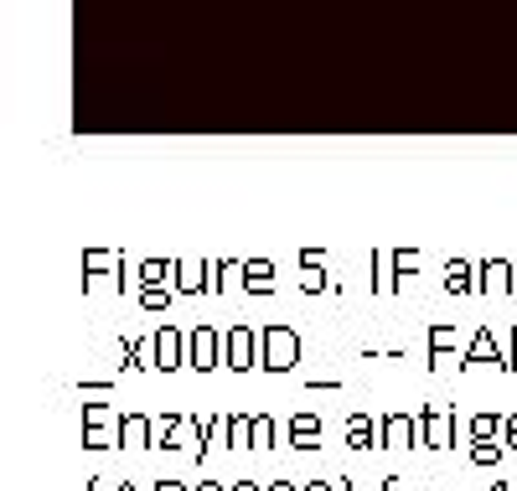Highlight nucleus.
<instances>
[{
  "label": "nucleus",
  "mask_w": 517,
  "mask_h": 491,
  "mask_svg": "<svg viewBox=\"0 0 517 491\" xmlns=\"http://www.w3.org/2000/svg\"><path fill=\"white\" fill-rule=\"evenodd\" d=\"M119 414L109 409V404H99V398H88V404H83V429H94V424H114Z\"/></svg>",
  "instance_id": "c85d7f7f"
},
{
  "label": "nucleus",
  "mask_w": 517,
  "mask_h": 491,
  "mask_svg": "<svg viewBox=\"0 0 517 491\" xmlns=\"http://www.w3.org/2000/svg\"><path fill=\"white\" fill-rule=\"evenodd\" d=\"M419 445V419L414 414H383L378 419V450H414Z\"/></svg>",
  "instance_id": "0eeeda50"
},
{
  "label": "nucleus",
  "mask_w": 517,
  "mask_h": 491,
  "mask_svg": "<svg viewBox=\"0 0 517 491\" xmlns=\"http://www.w3.org/2000/svg\"><path fill=\"white\" fill-rule=\"evenodd\" d=\"M223 440H228V450H249L254 445V414H228Z\"/></svg>",
  "instance_id": "aec40b11"
},
{
  "label": "nucleus",
  "mask_w": 517,
  "mask_h": 491,
  "mask_svg": "<svg viewBox=\"0 0 517 491\" xmlns=\"http://www.w3.org/2000/svg\"><path fill=\"white\" fill-rule=\"evenodd\" d=\"M83 450H119V435H104V424L83 429Z\"/></svg>",
  "instance_id": "c756f323"
},
{
  "label": "nucleus",
  "mask_w": 517,
  "mask_h": 491,
  "mask_svg": "<svg viewBox=\"0 0 517 491\" xmlns=\"http://www.w3.org/2000/svg\"><path fill=\"white\" fill-rule=\"evenodd\" d=\"M119 347H125V373H145V367H156V347H150V342L119 336Z\"/></svg>",
  "instance_id": "6ab92c4d"
},
{
  "label": "nucleus",
  "mask_w": 517,
  "mask_h": 491,
  "mask_svg": "<svg viewBox=\"0 0 517 491\" xmlns=\"http://www.w3.org/2000/svg\"><path fill=\"white\" fill-rule=\"evenodd\" d=\"M187 367H192V373H218V367H223V336L212 331V326H192V336H187Z\"/></svg>",
  "instance_id": "7ed1b4c3"
},
{
  "label": "nucleus",
  "mask_w": 517,
  "mask_h": 491,
  "mask_svg": "<svg viewBox=\"0 0 517 491\" xmlns=\"http://www.w3.org/2000/svg\"><path fill=\"white\" fill-rule=\"evenodd\" d=\"M368 264H373V269H368V290H373V295H388V290H393V285H388V254L373 249Z\"/></svg>",
  "instance_id": "393cba45"
},
{
  "label": "nucleus",
  "mask_w": 517,
  "mask_h": 491,
  "mask_svg": "<svg viewBox=\"0 0 517 491\" xmlns=\"http://www.w3.org/2000/svg\"><path fill=\"white\" fill-rule=\"evenodd\" d=\"M285 440H290L295 450H316V445H321V419H316V414H295V419L285 424Z\"/></svg>",
  "instance_id": "f3484780"
},
{
  "label": "nucleus",
  "mask_w": 517,
  "mask_h": 491,
  "mask_svg": "<svg viewBox=\"0 0 517 491\" xmlns=\"http://www.w3.org/2000/svg\"><path fill=\"white\" fill-rule=\"evenodd\" d=\"M507 373H517V326H512V347H507Z\"/></svg>",
  "instance_id": "2f4dec72"
},
{
  "label": "nucleus",
  "mask_w": 517,
  "mask_h": 491,
  "mask_svg": "<svg viewBox=\"0 0 517 491\" xmlns=\"http://www.w3.org/2000/svg\"><path fill=\"white\" fill-rule=\"evenodd\" d=\"M414 419H419V445H424V450H450V445H455V409L424 404Z\"/></svg>",
  "instance_id": "f03ea898"
},
{
  "label": "nucleus",
  "mask_w": 517,
  "mask_h": 491,
  "mask_svg": "<svg viewBox=\"0 0 517 491\" xmlns=\"http://www.w3.org/2000/svg\"><path fill=\"white\" fill-rule=\"evenodd\" d=\"M466 435H471V440H502V414H476V419L466 424Z\"/></svg>",
  "instance_id": "a878e982"
},
{
  "label": "nucleus",
  "mask_w": 517,
  "mask_h": 491,
  "mask_svg": "<svg viewBox=\"0 0 517 491\" xmlns=\"http://www.w3.org/2000/svg\"><path fill=\"white\" fill-rule=\"evenodd\" d=\"M300 362V331L295 326H264L259 331V367L264 373H295Z\"/></svg>",
  "instance_id": "f257e3e1"
},
{
  "label": "nucleus",
  "mask_w": 517,
  "mask_h": 491,
  "mask_svg": "<svg viewBox=\"0 0 517 491\" xmlns=\"http://www.w3.org/2000/svg\"><path fill=\"white\" fill-rule=\"evenodd\" d=\"M114 491H135V481H119V486H114Z\"/></svg>",
  "instance_id": "58836bf2"
},
{
  "label": "nucleus",
  "mask_w": 517,
  "mask_h": 491,
  "mask_svg": "<svg viewBox=\"0 0 517 491\" xmlns=\"http://www.w3.org/2000/svg\"><path fill=\"white\" fill-rule=\"evenodd\" d=\"M342 440H347V450H378V419H368V414H347Z\"/></svg>",
  "instance_id": "2eb2a0df"
},
{
  "label": "nucleus",
  "mask_w": 517,
  "mask_h": 491,
  "mask_svg": "<svg viewBox=\"0 0 517 491\" xmlns=\"http://www.w3.org/2000/svg\"><path fill=\"white\" fill-rule=\"evenodd\" d=\"M502 450H507V440H471V460H476V466H486V471L502 460Z\"/></svg>",
  "instance_id": "cd10ccee"
},
{
  "label": "nucleus",
  "mask_w": 517,
  "mask_h": 491,
  "mask_svg": "<svg viewBox=\"0 0 517 491\" xmlns=\"http://www.w3.org/2000/svg\"><path fill=\"white\" fill-rule=\"evenodd\" d=\"M223 357H228V373H254V367H259V331H249V326H228Z\"/></svg>",
  "instance_id": "20e7f679"
},
{
  "label": "nucleus",
  "mask_w": 517,
  "mask_h": 491,
  "mask_svg": "<svg viewBox=\"0 0 517 491\" xmlns=\"http://www.w3.org/2000/svg\"><path fill=\"white\" fill-rule=\"evenodd\" d=\"M445 295H455V300L476 295V264L471 259H445Z\"/></svg>",
  "instance_id": "4468645a"
},
{
  "label": "nucleus",
  "mask_w": 517,
  "mask_h": 491,
  "mask_svg": "<svg viewBox=\"0 0 517 491\" xmlns=\"http://www.w3.org/2000/svg\"><path fill=\"white\" fill-rule=\"evenodd\" d=\"M156 429H161V435H156V450H181V445H187V435L197 429V414H187V419H181V414H161Z\"/></svg>",
  "instance_id": "f8f14e48"
},
{
  "label": "nucleus",
  "mask_w": 517,
  "mask_h": 491,
  "mask_svg": "<svg viewBox=\"0 0 517 491\" xmlns=\"http://www.w3.org/2000/svg\"><path fill=\"white\" fill-rule=\"evenodd\" d=\"M502 440H507V450H517V414L502 419Z\"/></svg>",
  "instance_id": "7c9ffc66"
},
{
  "label": "nucleus",
  "mask_w": 517,
  "mask_h": 491,
  "mask_svg": "<svg viewBox=\"0 0 517 491\" xmlns=\"http://www.w3.org/2000/svg\"><path fill=\"white\" fill-rule=\"evenodd\" d=\"M378 491H404V486H399V471H393V476H383V481H378Z\"/></svg>",
  "instance_id": "473e14b6"
},
{
  "label": "nucleus",
  "mask_w": 517,
  "mask_h": 491,
  "mask_svg": "<svg viewBox=\"0 0 517 491\" xmlns=\"http://www.w3.org/2000/svg\"><path fill=\"white\" fill-rule=\"evenodd\" d=\"M264 491H300V486H295V481H285V476H280V481H269V486H264Z\"/></svg>",
  "instance_id": "f704fd0d"
},
{
  "label": "nucleus",
  "mask_w": 517,
  "mask_h": 491,
  "mask_svg": "<svg viewBox=\"0 0 517 491\" xmlns=\"http://www.w3.org/2000/svg\"><path fill=\"white\" fill-rule=\"evenodd\" d=\"M197 491H228V486H223V481H202Z\"/></svg>",
  "instance_id": "4c0bfd02"
},
{
  "label": "nucleus",
  "mask_w": 517,
  "mask_h": 491,
  "mask_svg": "<svg viewBox=\"0 0 517 491\" xmlns=\"http://www.w3.org/2000/svg\"><path fill=\"white\" fill-rule=\"evenodd\" d=\"M114 269H119V254H109V249H83V295H94L99 274H114Z\"/></svg>",
  "instance_id": "dca6fc26"
},
{
  "label": "nucleus",
  "mask_w": 517,
  "mask_h": 491,
  "mask_svg": "<svg viewBox=\"0 0 517 491\" xmlns=\"http://www.w3.org/2000/svg\"><path fill=\"white\" fill-rule=\"evenodd\" d=\"M171 285H140V295H135V305H140V311H166V305H171Z\"/></svg>",
  "instance_id": "b1692460"
},
{
  "label": "nucleus",
  "mask_w": 517,
  "mask_h": 491,
  "mask_svg": "<svg viewBox=\"0 0 517 491\" xmlns=\"http://www.w3.org/2000/svg\"><path fill=\"white\" fill-rule=\"evenodd\" d=\"M280 445V424L269 414H254V450H275Z\"/></svg>",
  "instance_id": "bb28decb"
},
{
  "label": "nucleus",
  "mask_w": 517,
  "mask_h": 491,
  "mask_svg": "<svg viewBox=\"0 0 517 491\" xmlns=\"http://www.w3.org/2000/svg\"><path fill=\"white\" fill-rule=\"evenodd\" d=\"M171 269H176V259H145V264H135V280L140 285H171Z\"/></svg>",
  "instance_id": "4be33fe9"
},
{
  "label": "nucleus",
  "mask_w": 517,
  "mask_h": 491,
  "mask_svg": "<svg viewBox=\"0 0 517 491\" xmlns=\"http://www.w3.org/2000/svg\"><path fill=\"white\" fill-rule=\"evenodd\" d=\"M156 491H187V486H181V481H171V476H166V481H156Z\"/></svg>",
  "instance_id": "e433bc0d"
},
{
  "label": "nucleus",
  "mask_w": 517,
  "mask_h": 491,
  "mask_svg": "<svg viewBox=\"0 0 517 491\" xmlns=\"http://www.w3.org/2000/svg\"><path fill=\"white\" fill-rule=\"evenodd\" d=\"M476 295H517V264L512 259H481L476 264Z\"/></svg>",
  "instance_id": "423d86ee"
},
{
  "label": "nucleus",
  "mask_w": 517,
  "mask_h": 491,
  "mask_svg": "<svg viewBox=\"0 0 517 491\" xmlns=\"http://www.w3.org/2000/svg\"><path fill=\"white\" fill-rule=\"evenodd\" d=\"M445 352H461V331H455V326H430V367Z\"/></svg>",
  "instance_id": "5701e85b"
},
{
  "label": "nucleus",
  "mask_w": 517,
  "mask_h": 491,
  "mask_svg": "<svg viewBox=\"0 0 517 491\" xmlns=\"http://www.w3.org/2000/svg\"><path fill=\"white\" fill-rule=\"evenodd\" d=\"M238 290L243 295H275V264H269V259H243Z\"/></svg>",
  "instance_id": "9b49d317"
},
{
  "label": "nucleus",
  "mask_w": 517,
  "mask_h": 491,
  "mask_svg": "<svg viewBox=\"0 0 517 491\" xmlns=\"http://www.w3.org/2000/svg\"><path fill=\"white\" fill-rule=\"evenodd\" d=\"M150 347H156V373H181V367H187V336L176 326H161L150 336Z\"/></svg>",
  "instance_id": "6e6552de"
},
{
  "label": "nucleus",
  "mask_w": 517,
  "mask_h": 491,
  "mask_svg": "<svg viewBox=\"0 0 517 491\" xmlns=\"http://www.w3.org/2000/svg\"><path fill=\"white\" fill-rule=\"evenodd\" d=\"M461 367H466V373H471V367H502V373H507V352L497 347L492 331L476 326V336H466V347H461Z\"/></svg>",
  "instance_id": "39448f33"
},
{
  "label": "nucleus",
  "mask_w": 517,
  "mask_h": 491,
  "mask_svg": "<svg viewBox=\"0 0 517 491\" xmlns=\"http://www.w3.org/2000/svg\"><path fill=\"white\" fill-rule=\"evenodd\" d=\"M114 429H119V450H150L156 445V419H145V414H119L114 419Z\"/></svg>",
  "instance_id": "1a4fd4ad"
},
{
  "label": "nucleus",
  "mask_w": 517,
  "mask_h": 491,
  "mask_svg": "<svg viewBox=\"0 0 517 491\" xmlns=\"http://www.w3.org/2000/svg\"><path fill=\"white\" fill-rule=\"evenodd\" d=\"M342 481H311V486H300V491H337Z\"/></svg>",
  "instance_id": "72a5a7b5"
},
{
  "label": "nucleus",
  "mask_w": 517,
  "mask_h": 491,
  "mask_svg": "<svg viewBox=\"0 0 517 491\" xmlns=\"http://www.w3.org/2000/svg\"><path fill=\"white\" fill-rule=\"evenodd\" d=\"M419 269H424L419 249H393V295H399V285H404V280H414Z\"/></svg>",
  "instance_id": "412c9836"
},
{
  "label": "nucleus",
  "mask_w": 517,
  "mask_h": 491,
  "mask_svg": "<svg viewBox=\"0 0 517 491\" xmlns=\"http://www.w3.org/2000/svg\"><path fill=\"white\" fill-rule=\"evenodd\" d=\"M218 435H223V419L218 414H197V429H192V460H197V466L207 460V450H212Z\"/></svg>",
  "instance_id": "a211bd4d"
},
{
  "label": "nucleus",
  "mask_w": 517,
  "mask_h": 491,
  "mask_svg": "<svg viewBox=\"0 0 517 491\" xmlns=\"http://www.w3.org/2000/svg\"><path fill=\"white\" fill-rule=\"evenodd\" d=\"M207 285H212L207 259H202V264H181V259H176V269H171V290H176V295H207Z\"/></svg>",
  "instance_id": "ddd939ff"
},
{
  "label": "nucleus",
  "mask_w": 517,
  "mask_h": 491,
  "mask_svg": "<svg viewBox=\"0 0 517 491\" xmlns=\"http://www.w3.org/2000/svg\"><path fill=\"white\" fill-rule=\"evenodd\" d=\"M300 290L321 295L331 290V274H326V249H300Z\"/></svg>",
  "instance_id": "9d476101"
},
{
  "label": "nucleus",
  "mask_w": 517,
  "mask_h": 491,
  "mask_svg": "<svg viewBox=\"0 0 517 491\" xmlns=\"http://www.w3.org/2000/svg\"><path fill=\"white\" fill-rule=\"evenodd\" d=\"M228 491H264V486H259V481H233Z\"/></svg>",
  "instance_id": "c9c22d12"
},
{
  "label": "nucleus",
  "mask_w": 517,
  "mask_h": 491,
  "mask_svg": "<svg viewBox=\"0 0 517 491\" xmlns=\"http://www.w3.org/2000/svg\"><path fill=\"white\" fill-rule=\"evenodd\" d=\"M492 491H512V486H507V481H497V486H492Z\"/></svg>",
  "instance_id": "ea45409f"
}]
</instances>
